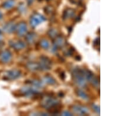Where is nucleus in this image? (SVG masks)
I'll use <instances>...</instances> for the list:
<instances>
[{"label": "nucleus", "instance_id": "nucleus-25", "mask_svg": "<svg viewBox=\"0 0 132 116\" xmlns=\"http://www.w3.org/2000/svg\"><path fill=\"white\" fill-rule=\"evenodd\" d=\"M33 1H34V0H27V2H28V3L29 5H30V4L32 3Z\"/></svg>", "mask_w": 132, "mask_h": 116}, {"label": "nucleus", "instance_id": "nucleus-22", "mask_svg": "<svg viewBox=\"0 0 132 116\" xmlns=\"http://www.w3.org/2000/svg\"><path fill=\"white\" fill-rule=\"evenodd\" d=\"M31 84H33L35 87H38V88H39L40 87H41V86H42V83L38 81H32L31 82Z\"/></svg>", "mask_w": 132, "mask_h": 116}, {"label": "nucleus", "instance_id": "nucleus-11", "mask_svg": "<svg viewBox=\"0 0 132 116\" xmlns=\"http://www.w3.org/2000/svg\"><path fill=\"white\" fill-rule=\"evenodd\" d=\"M10 45L11 47L13 48L14 49L17 50L24 49V48L26 47V44H25L24 42L21 41L16 42H11Z\"/></svg>", "mask_w": 132, "mask_h": 116}, {"label": "nucleus", "instance_id": "nucleus-10", "mask_svg": "<svg viewBox=\"0 0 132 116\" xmlns=\"http://www.w3.org/2000/svg\"><path fill=\"white\" fill-rule=\"evenodd\" d=\"M72 110L76 114L79 115H84L88 113V110L85 107H82L80 105H74L72 107Z\"/></svg>", "mask_w": 132, "mask_h": 116}, {"label": "nucleus", "instance_id": "nucleus-5", "mask_svg": "<svg viewBox=\"0 0 132 116\" xmlns=\"http://www.w3.org/2000/svg\"><path fill=\"white\" fill-rule=\"evenodd\" d=\"M85 73V76L86 77V79L88 80L90 83L94 85L95 86H97L99 85V81L97 77L95 76L92 72L89 70H86L84 71Z\"/></svg>", "mask_w": 132, "mask_h": 116}, {"label": "nucleus", "instance_id": "nucleus-19", "mask_svg": "<svg viewBox=\"0 0 132 116\" xmlns=\"http://www.w3.org/2000/svg\"><path fill=\"white\" fill-rule=\"evenodd\" d=\"M76 93H77V94L80 97L82 98L83 99H84V100H88L89 98L88 95L81 90H78L77 91H76Z\"/></svg>", "mask_w": 132, "mask_h": 116}, {"label": "nucleus", "instance_id": "nucleus-2", "mask_svg": "<svg viewBox=\"0 0 132 116\" xmlns=\"http://www.w3.org/2000/svg\"><path fill=\"white\" fill-rule=\"evenodd\" d=\"M58 101L54 98L52 97H46L42 101V105L45 108L50 109L54 107L56 105H58Z\"/></svg>", "mask_w": 132, "mask_h": 116}, {"label": "nucleus", "instance_id": "nucleus-18", "mask_svg": "<svg viewBox=\"0 0 132 116\" xmlns=\"http://www.w3.org/2000/svg\"><path fill=\"white\" fill-rule=\"evenodd\" d=\"M44 80H45V82L46 83L49 84H51V85H54V84L56 83V81H55V80L52 77H51V76H49V75L46 76L44 77Z\"/></svg>", "mask_w": 132, "mask_h": 116}, {"label": "nucleus", "instance_id": "nucleus-23", "mask_svg": "<svg viewBox=\"0 0 132 116\" xmlns=\"http://www.w3.org/2000/svg\"><path fill=\"white\" fill-rule=\"evenodd\" d=\"M92 107L94 110L96 111V112L97 113H100V107L99 106H97V105H92Z\"/></svg>", "mask_w": 132, "mask_h": 116}, {"label": "nucleus", "instance_id": "nucleus-17", "mask_svg": "<svg viewBox=\"0 0 132 116\" xmlns=\"http://www.w3.org/2000/svg\"><path fill=\"white\" fill-rule=\"evenodd\" d=\"M75 14V11L72 9H68L65 11L64 14H63V18L68 19L71 18Z\"/></svg>", "mask_w": 132, "mask_h": 116}, {"label": "nucleus", "instance_id": "nucleus-16", "mask_svg": "<svg viewBox=\"0 0 132 116\" xmlns=\"http://www.w3.org/2000/svg\"><path fill=\"white\" fill-rule=\"evenodd\" d=\"M15 2L14 0H7L3 4V7L5 9H11L15 5Z\"/></svg>", "mask_w": 132, "mask_h": 116}, {"label": "nucleus", "instance_id": "nucleus-26", "mask_svg": "<svg viewBox=\"0 0 132 116\" xmlns=\"http://www.w3.org/2000/svg\"><path fill=\"white\" fill-rule=\"evenodd\" d=\"M3 18V14H2V12L0 11V21H1L2 19Z\"/></svg>", "mask_w": 132, "mask_h": 116}, {"label": "nucleus", "instance_id": "nucleus-14", "mask_svg": "<svg viewBox=\"0 0 132 116\" xmlns=\"http://www.w3.org/2000/svg\"><path fill=\"white\" fill-rule=\"evenodd\" d=\"M27 68L31 71H35L40 69L39 65L35 62H29L27 63Z\"/></svg>", "mask_w": 132, "mask_h": 116}, {"label": "nucleus", "instance_id": "nucleus-6", "mask_svg": "<svg viewBox=\"0 0 132 116\" xmlns=\"http://www.w3.org/2000/svg\"><path fill=\"white\" fill-rule=\"evenodd\" d=\"M17 34L20 37L24 36L27 32V25L24 22H21L16 26V29Z\"/></svg>", "mask_w": 132, "mask_h": 116}, {"label": "nucleus", "instance_id": "nucleus-15", "mask_svg": "<svg viewBox=\"0 0 132 116\" xmlns=\"http://www.w3.org/2000/svg\"><path fill=\"white\" fill-rule=\"evenodd\" d=\"M37 35L34 32H29L26 36V40L29 43H32L35 42Z\"/></svg>", "mask_w": 132, "mask_h": 116}, {"label": "nucleus", "instance_id": "nucleus-20", "mask_svg": "<svg viewBox=\"0 0 132 116\" xmlns=\"http://www.w3.org/2000/svg\"><path fill=\"white\" fill-rule=\"evenodd\" d=\"M40 45H41V47L43 48L44 49H48L50 47V43H49L48 41H46V40H42V41H41Z\"/></svg>", "mask_w": 132, "mask_h": 116}, {"label": "nucleus", "instance_id": "nucleus-21", "mask_svg": "<svg viewBox=\"0 0 132 116\" xmlns=\"http://www.w3.org/2000/svg\"><path fill=\"white\" fill-rule=\"evenodd\" d=\"M49 35L51 38H55L58 35V32L55 29H51L49 31Z\"/></svg>", "mask_w": 132, "mask_h": 116}, {"label": "nucleus", "instance_id": "nucleus-24", "mask_svg": "<svg viewBox=\"0 0 132 116\" xmlns=\"http://www.w3.org/2000/svg\"><path fill=\"white\" fill-rule=\"evenodd\" d=\"M62 115H72V114L69 112V111H64V112H63Z\"/></svg>", "mask_w": 132, "mask_h": 116}, {"label": "nucleus", "instance_id": "nucleus-7", "mask_svg": "<svg viewBox=\"0 0 132 116\" xmlns=\"http://www.w3.org/2000/svg\"><path fill=\"white\" fill-rule=\"evenodd\" d=\"M12 59V54L9 50H5L0 53V60L4 63L10 62Z\"/></svg>", "mask_w": 132, "mask_h": 116}, {"label": "nucleus", "instance_id": "nucleus-13", "mask_svg": "<svg viewBox=\"0 0 132 116\" xmlns=\"http://www.w3.org/2000/svg\"><path fill=\"white\" fill-rule=\"evenodd\" d=\"M65 43V39L63 38V37H58L56 38V40L55 41V44H54V47L55 49L58 48V47H62L63 46Z\"/></svg>", "mask_w": 132, "mask_h": 116}, {"label": "nucleus", "instance_id": "nucleus-12", "mask_svg": "<svg viewBox=\"0 0 132 116\" xmlns=\"http://www.w3.org/2000/svg\"><path fill=\"white\" fill-rule=\"evenodd\" d=\"M22 93L25 96H31L38 94V92L35 90V88L31 87H23L21 90Z\"/></svg>", "mask_w": 132, "mask_h": 116}, {"label": "nucleus", "instance_id": "nucleus-4", "mask_svg": "<svg viewBox=\"0 0 132 116\" xmlns=\"http://www.w3.org/2000/svg\"><path fill=\"white\" fill-rule=\"evenodd\" d=\"M39 67L41 70H48L51 68V62L48 58L42 56L41 58L39 63Z\"/></svg>", "mask_w": 132, "mask_h": 116}, {"label": "nucleus", "instance_id": "nucleus-27", "mask_svg": "<svg viewBox=\"0 0 132 116\" xmlns=\"http://www.w3.org/2000/svg\"><path fill=\"white\" fill-rule=\"evenodd\" d=\"M1 31H0V37H1Z\"/></svg>", "mask_w": 132, "mask_h": 116}, {"label": "nucleus", "instance_id": "nucleus-3", "mask_svg": "<svg viewBox=\"0 0 132 116\" xmlns=\"http://www.w3.org/2000/svg\"><path fill=\"white\" fill-rule=\"evenodd\" d=\"M46 19L39 14H34L30 19V24L32 27H35L40 23L45 21Z\"/></svg>", "mask_w": 132, "mask_h": 116}, {"label": "nucleus", "instance_id": "nucleus-8", "mask_svg": "<svg viewBox=\"0 0 132 116\" xmlns=\"http://www.w3.org/2000/svg\"><path fill=\"white\" fill-rule=\"evenodd\" d=\"M21 73L20 70H11L8 71L5 74V77L8 80H15L21 76Z\"/></svg>", "mask_w": 132, "mask_h": 116}, {"label": "nucleus", "instance_id": "nucleus-1", "mask_svg": "<svg viewBox=\"0 0 132 116\" xmlns=\"http://www.w3.org/2000/svg\"><path fill=\"white\" fill-rule=\"evenodd\" d=\"M72 75L76 83L79 86H84L85 85V78L84 70L80 69H75Z\"/></svg>", "mask_w": 132, "mask_h": 116}, {"label": "nucleus", "instance_id": "nucleus-9", "mask_svg": "<svg viewBox=\"0 0 132 116\" xmlns=\"http://www.w3.org/2000/svg\"><path fill=\"white\" fill-rule=\"evenodd\" d=\"M16 26V25H15V24L13 22H8L7 24H6L4 26L3 30L6 33H11L13 32L14 31H15Z\"/></svg>", "mask_w": 132, "mask_h": 116}]
</instances>
